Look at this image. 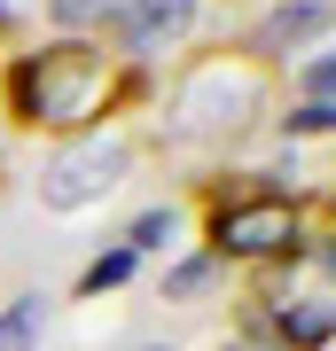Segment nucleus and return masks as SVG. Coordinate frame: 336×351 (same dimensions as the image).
I'll list each match as a JSON object with an SVG mask.
<instances>
[{
    "label": "nucleus",
    "mask_w": 336,
    "mask_h": 351,
    "mask_svg": "<svg viewBox=\"0 0 336 351\" xmlns=\"http://www.w3.org/2000/svg\"><path fill=\"white\" fill-rule=\"evenodd\" d=\"M110 94H117V71H110L102 47H87V39L32 47V55H16V71H8L16 125H47V133H94L102 110H110Z\"/></svg>",
    "instance_id": "obj_1"
},
{
    "label": "nucleus",
    "mask_w": 336,
    "mask_h": 351,
    "mask_svg": "<svg viewBox=\"0 0 336 351\" xmlns=\"http://www.w3.org/2000/svg\"><path fill=\"white\" fill-rule=\"evenodd\" d=\"M203 250L219 265H289L313 250V219L298 195L282 188H235V195H212V211H203Z\"/></svg>",
    "instance_id": "obj_2"
},
{
    "label": "nucleus",
    "mask_w": 336,
    "mask_h": 351,
    "mask_svg": "<svg viewBox=\"0 0 336 351\" xmlns=\"http://www.w3.org/2000/svg\"><path fill=\"white\" fill-rule=\"evenodd\" d=\"M117 180H125V141L71 133V149H55L47 172H39V203H47V211H87V203H102Z\"/></svg>",
    "instance_id": "obj_3"
},
{
    "label": "nucleus",
    "mask_w": 336,
    "mask_h": 351,
    "mask_svg": "<svg viewBox=\"0 0 336 351\" xmlns=\"http://www.w3.org/2000/svg\"><path fill=\"white\" fill-rule=\"evenodd\" d=\"M188 24H196V0H117L110 39H117V55H125V63H141V55L180 47Z\"/></svg>",
    "instance_id": "obj_4"
},
{
    "label": "nucleus",
    "mask_w": 336,
    "mask_h": 351,
    "mask_svg": "<svg viewBox=\"0 0 336 351\" xmlns=\"http://www.w3.org/2000/svg\"><path fill=\"white\" fill-rule=\"evenodd\" d=\"M266 336L282 351H328L336 343V297H274L266 304Z\"/></svg>",
    "instance_id": "obj_5"
},
{
    "label": "nucleus",
    "mask_w": 336,
    "mask_h": 351,
    "mask_svg": "<svg viewBox=\"0 0 336 351\" xmlns=\"http://www.w3.org/2000/svg\"><path fill=\"white\" fill-rule=\"evenodd\" d=\"M336 24V0H274L266 24L250 32V55H298L305 39H321Z\"/></svg>",
    "instance_id": "obj_6"
},
{
    "label": "nucleus",
    "mask_w": 336,
    "mask_h": 351,
    "mask_svg": "<svg viewBox=\"0 0 336 351\" xmlns=\"http://www.w3.org/2000/svg\"><path fill=\"white\" fill-rule=\"evenodd\" d=\"M39 336H47V297L39 289H16L0 304V351H39Z\"/></svg>",
    "instance_id": "obj_7"
},
{
    "label": "nucleus",
    "mask_w": 336,
    "mask_h": 351,
    "mask_svg": "<svg viewBox=\"0 0 336 351\" xmlns=\"http://www.w3.org/2000/svg\"><path fill=\"white\" fill-rule=\"evenodd\" d=\"M172 234H180V211H172V203H149V211L125 226V250H133V258H157V250H172Z\"/></svg>",
    "instance_id": "obj_8"
},
{
    "label": "nucleus",
    "mask_w": 336,
    "mask_h": 351,
    "mask_svg": "<svg viewBox=\"0 0 336 351\" xmlns=\"http://www.w3.org/2000/svg\"><path fill=\"white\" fill-rule=\"evenodd\" d=\"M110 16H117V0H47V24L63 39H87V32H110Z\"/></svg>",
    "instance_id": "obj_9"
},
{
    "label": "nucleus",
    "mask_w": 336,
    "mask_h": 351,
    "mask_svg": "<svg viewBox=\"0 0 336 351\" xmlns=\"http://www.w3.org/2000/svg\"><path fill=\"white\" fill-rule=\"evenodd\" d=\"M133 250H125V242H110V250H94L87 258V274H78V297H102V289H125V281H133Z\"/></svg>",
    "instance_id": "obj_10"
},
{
    "label": "nucleus",
    "mask_w": 336,
    "mask_h": 351,
    "mask_svg": "<svg viewBox=\"0 0 336 351\" xmlns=\"http://www.w3.org/2000/svg\"><path fill=\"white\" fill-rule=\"evenodd\" d=\"M298 94H305V101H336V39H328L321 55L298 63Z\"/></svg>",
    "instance_id": "obj_11"
},
{
    "label": "nucleus",
    "mask_w": 336,
    "mask_h": 351,
    "mask_svg": "<svg viewBox=\"0 0 336 351\" xmlns=\"http://www.w3.org/2000/svg\"><path fill=\"white\" fill-rule=\"evenodd\" d=\"M212 274H219V258H212V250H196V258H180L172 274H164V297H196V289L212 281Z\"/></svg>",
    "instance_id": "obj_12"
},
{
    "label": "nucleus",
    "mask_w": 336,
    "mask_h": 351,
    "mask_svg": "<svg viewBox=\"0 0 336 351\" xmlns=\"http://www.w3.org/2000/svg\"><path fill=\"white\" fill-rule=\"evenodd\" d=\"M282 125H289V133H336V101H298Z\"/></svg>",
    "instance_id": "obj_13"
},
{
    "label": "nucleus",
    "mask_w": 336,
    "mask_h": 351,
    "mask_svg": "<svg viewBox=\"0 0 336 351\" xmlns=\"http://www.w3.org/2000/svg\"><path fill=\"white\" fill-rule=\"evenodd\" d=\"M313 258H321V265H328V274H336V234H328V242H321V250H313Z\"/></svg>",
    "instance_id": "obj_14"
},
{
    "label": "nucleus",
    "mask_w": 336,
    "mask_h": 351,
    "mask_svg": "<svg viewBox=\"0 0 336 351\" xmlns=\"http://www.w3.org/2000/svg\"><path fill=\"white\" fill-rule=\"evenodd\" d=\"M141 351H172V343H141Z\"/></svg>",
    "instance_id": "obj_15"
}]
</instances>
